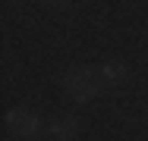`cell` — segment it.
Masks as SVG:
<instances>
[{"label":"cell","mask_w":148,"mask_h":141,"mask_svg":"<svg viewBox=\"0 0 148 141\" xmlns=\"http://www.w3.org/2000/svg\"><path fill=\"white\" fill-rule=\"evenodd\" d=\"M63 88L69 91V97H73L76 104H85V100H91V97L101 91V79H98V72H95V69L82 66V69H73V72H66V79H63Z\"/></svg>","instance_id":"1"},{"label":"cell","mask_w":148,"mask_h":141,"mask_svg":"<svg viewBox=\"0 0 148 141\" xmlns=\"http://www.w3.org/2000/svg\"><path fill=\"white\" fill-rule=\"evenodd\" d=\"M6 129H10V135H16V138H35V135L41 132V119H38L29 107H13V110L6 113Z\"/></svg>","instance_id":"2"},{"label":"cell","mask_w":148,"mask_h":141,"mask_svg":"<svg viewBox=\"0 0 148 141\" xmlns=\"http://www.w3.org/2000/svg\"><path fill=\"white\" fill-rule=\"evenodd\" d=\"M47 132H51L54 141H73V138H76V119L66 116V119H60V122H51Z\"/></svg>","instance_id":"3"},{"label":"cell","mask_w":148,"mask_h":141,"mask_svg":"<svg viewBox=\"0 0 148 141\" xmlns=\"http://www.w3.org/2000/svg\"><path fill=\"white\" fill-rule=\"evenodd\" d=\"M101 72H104L107 82H120V79H126V66H123V63H104Z\"/></svg>","instance_id":"4"},{"label":"cell","mask_w":148,"mask_h":141,"mask_svg":"<svg viewBox=\"0 0 148 141\" xmlns=\"http://www.w3.org/2000/svg\"><path fill=\"white\" fill-rule=\"evenodd\" d=\"M44 3H51V6H63L66 0H44Z\"/></svg>","instance_id":"5"}]
</instances>
